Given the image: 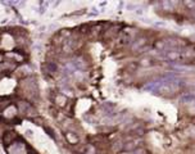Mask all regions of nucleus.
I'll return each mask as SVG.
<instances>
[{"mask_svg": "<svg viewBox=\"0 0 195 154\" xmlns=\"http://www.w3.org/2000/svg\"><path fill=\"white\" fill-rule=\"evenodd\" d=\"M178 88H180L178 80L171 77L167 80H162L161 82H157L155 85L151 88V90L162 96H170V95H173L175 93H177Z\"/></svg>", "mask_w": 195, "mask_h": 154, "instance_id": "f257e3e1", "label": "nucleus"}, {"mask_svg": "<svg viewBox=\"0 0 195 154\" xmlns=\"http://www.w3.org/2000/svg\"><path fill=\"white\" fill-rule=\"evenodd\" d=\"M164 59L170 61V62H177L181 61V51H177L175 49H170V50H166L163 54Z\"/></svg>", "mask_w": 195, "mask_h": 154, "instance_id": "f03ea898", "label": "nucleus"}, {"mask_svg": "<svg viewBox=\"0 0 195 154\" xmlns=\"http://www.w3.org/2000/svg\"><path fill=\"white\" fill-rule=\"evenodd\" d=\"M148 43H146V39L145 37H140V39H137L135 43L132 44V49L134 50H141L143 46H145Z\"/></svg>", "mask_w": 195, "mask_h": 154, "instance_id": "7ed1b4c3", "label": "nucleus"}, {"mask_svg": "<svg viewBox=\"0 0 195 154\" xmlns=\"http://www.w3.org/2000/svg\"><path fill=\"white\" fill-rule=\"evenodd\" d=\"M17 113V108L16 107H8L5 110H4V117L7 118H13Z\"/></svg>", "mask_w": 195, "mask_h": 154, "instance_id": "20e7f679", "label": "nucleus"}, {"mask_svg": "<svg viewBox=\"0 0 195 154\" xmlns=\"http://www.w3.org/2000/svg\"><path fill=\"white\" fill-rule=\"evenodd\" d=\"M181 100L185 102V103H187V102H192V100H195V94L189 93V94H186V95H184L182 98H181Z\"/></svg>", "mask_w": 195, "mask_h": 154, "instance_id": "39448f33", "label": "nucleus"}, {"mask_svg": "<svg viewBox=\"0 0 195 154\" xmlns=\"http://www.w3.org/2000/svg\"><path fill=\"white\" fill-rule=\"evenodd\" d=\"M0 67H2V68H8V69H14L16 67H17V63H12V62H9V61H7V62H4L3 63V66L2 64H0Z\"/></svg>", "mask_w": 195, "mask_h": 154, "instance_id": "423d86ee", "label": "nucleus"}, {"mask_svg": "<svg viewBox=\"0 0 195 154\" xmlns=\"http://www.w3.org/2000/svg\"><path fill=\"white\" fill-rule=\"evenodd\" d=\"M14 137V132H5L4 136H3V141L5 144H9V140Z\"/></svg>", "mask_w": 195, "mask_h": 154, "instance_id": "0eeeda50", "label": "nucleus"}, {"mask_svg": "<svg viewBox=\"0 0 195 154\" xmlns=\"http://www.w3.org/2000/svg\"><path fill=\"white\" fill-rule=\"evenodd\" d=\"M45 68H46V72L53 73V72H55V69H57V66H55L54 63H46Z\"/></svg>", "mask_w": 195, "mask_h": 154, "instance_id": "6e6552de", "label": "nucleus"}, {"mask_svg": "<svg viewBox=\"0 0 195 154\" xmlns=\"http://www.w3.org/2000/svg\"><path fill=\"white\" fill-rule=\"evenodd\" d=\"M67 139H68L71 143H76V141H78V137L75 136L72 132H68V134H67Z\"/></svg>", "mask_w": 195, "mask_h": 154, "instance_id": "1a4fd4ad", "label": "nucleus"}, {"mask_svg": "<svg viewBox=\"0 0 195 154\" xmlns=\"http://www.w3.org/2000/svg\"><path fill=\"white\" fill-rule=\"evenodd\" d=\"M66 96H63V95H58V98H57V103L59 104V105H64V103H66Z\"/></svg>", "mask_w": 195, "mask_h": 154, "instance_id": "9d476101", "label": "nucleus"}, {"mask_svg": "<svg viewBox=\"0 0 195 154\" xmlns=\"http://www.w3.org/2000/svg\"><path fill=\"white\" fill-rule=\"evenodd\" d=\"M151 64V59L150 58H145L143 61H140V66H144V67H148Z\"/></svg>", "mask_w": 195, "mask_h": 154, "instance_id": "9b49d317", "label": "nucleus"}, {"mask_svg": "<svg viewBox=\"0 0 195 154\" xmlns=\"http://www.w3.org/2000/svg\"><path fill=\"white\" fill-rule=\"evenodd\" d=\"M184 4L189 8V9H191V10H195V2H184Z\"/></svg>", "mask_w": 195, "mask_h": 154, "instance_id": "f8f14e48", "label": "nucleus"}, {"mask_svg": "<svg viewBox=\"0 0 195 154\" xmlns=\"http://www.w3.org/2000/svg\"><path fill=\"white\" fill-rule=\"evenodd\" d=\"M143 13H144L143 9H137V10H136V14H143Z\"/></svg>", "mask_w": 195, "mask_h": 154, "instance_id": "ddd939ff", "label": "nucleus"}, {"mask_svg": "<svg viewBox=\"0 0 195 154\" xmlns=\"http://www.w3.org/2000/svg\"><path fill=\"white\" fill-rule=\"evenodd\" d=\"M0 62H2V54H0Z\"/></svg>", "mask_w": 195, "mask_h": 154, "instance_id": "4468645a", "label": "nucleus"}]
</instances>
